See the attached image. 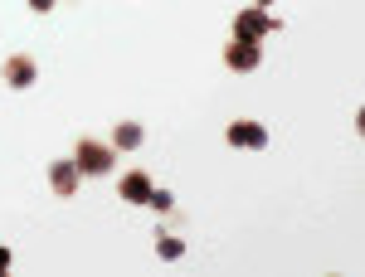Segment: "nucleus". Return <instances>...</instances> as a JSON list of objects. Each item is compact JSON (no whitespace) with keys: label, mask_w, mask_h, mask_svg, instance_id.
<instances>
[{"label":"nucleus","mask_w":365,"mask_h":277,"mask_svg":"<svg viewBox=\"0 0 365 277\" xmlns=\"http://www.w3.org/2000/svg\"><path fill=\"white\" fill-rule=\"evenodd\" d=\"M253 5H278V0H253Z\"/></svg>","instance_id":"nucleus-13"},{"label":"nucleus","mask_w":365,"mask_h":277,"mask_svg":"<svg viewBox=\"0 0 365 277\" xmlns=\"http://www.w3.org/2000/svg\"><path fill=\"white\" fill-rule=\"evenodd\" d=\"M5 83H10V88H29V83H39V63H34L29 54L5 58Z\"/></svg>","instance_id":"nucleus-6"},{"label":"nucleus","mask_w":365,"mask_h":277,"mask_svg":"<svg viewBox=\"0 0 365 277\" xmlns=\"http://www.w3.org/2000/svg\"><path fill=\"white\" fill-rule=\"evenodd\" d=\"M117 194H122L127 204H146V194H151V175H146V170H127L122 185H117Z\"/></svg>","instance_id":"nucleus-7"},{"label":"nucleus","mask_w":365,"mask_h":277,"mask_svg":"<svg viewBox=\"0 0 365 277\" xmlns=\"http://www.w3.org/2000/svg\"><path fill=\"white\" fill-rule=\"evenodd\" d=\"M225 141L229 146H244V151H263L268 146V127L263 122H229Z\"/></svg>","instance_id":"nucleus-4"},{"label":"nucleus","mask_w":365,"mask_h":277,"mask_svg":"<svg viewBox=\"0 0 365 277\" xmlns=\"http://www.w3.org/2000/svg\"><path fill=\"white\" fill-rule=\"evenodd\" d=\"M225 63L234 73H253L258 63H263V44H253V39H229L225 44Z\"/></svg>","instance_id":"nucleus-3"},{"label":"nucleus","mask_w":365,"mask_h":277,"mask_svg":"<svg viewBox=\"0 0 365 277\" xmlns=\"http://www.w3.org/2000/svg\"><path fill=\"white\" fill-rule=\"evenodd\" d=\"M5 268H10V249H0V273H5Z\"/></svg>","instance_id":"nucleus-12"},{"label":"nucleus","mask_w":365,"mask_h":277,"mask_svg":"<svg viewBox=\"0 0 365 277\" xmlns=\"http://www.w3.org/2000/svg\"><path fill=\"white\" fill-rule=\"evenodd\" d=\"M185 253V239H175V234H156V258L161 263H175Z\"/></svg>","instance_id":"nucleus-9"},{"label":"nucleus","mask_w":365,"mask_h":277,"mask_svg":"<svg viewBox=\"0 0 365 277\" xmlns=\"http://www.w3.org/2000/svg\"><path fill=\"white\" fill-rule=\"evenodd\" d=\"M54 5H58V0H29V10H34V15H49Z\"/></svg>","instance_id":"nucleus-11"},{"label":"nucleus","mask_w":365,"mask_h":277,"mask_svg":"<svg viewBox=\"0 0 365 277\" xmlns=\"http://www.w3.org/2000/svg\"><path fill=\"white\" fill-rule=\"evenodd\" d=\"M273 29H278V20H273L263 5H249V10L234 15V39H253V44H263Z\"/></svg>","instance_id":"nucleus-1"},{"label":"nucleus","mask_w":365,"mask_h":277,"mask_svg":"<svg viewBox=\"0 0 365 277\" xmlns=\"http://www.w3.org/2000/svg\"><path fill=\"white\" fill-rule=\"evenodd\" d=\"M141 137H146L141 122H117V127H113V151H137Z\"/></svg>","instance_id":"nucleus-8"},{"label":"nucleus","mask_w":365,"mask_h":277,"mask_svg":"<svg viewBox=\"0 0 365 277\" xmlns=\"http://www.w3.org/2000/svg\"><path fill=\"white\" fill-rule=\"evenodd\" d=\"M146 204H151L156 214H170V209H175V194H170V190H156V185H151V194H146Z\"/></svg>","instance_id":"nucleus-10"},{"label":"nucleus","mask_w":365,"mask_h":277,"mask_svg":"<svg viewBox=\"0 0 365 277\" xmlns=\"http://www.w3.org/2000/svg\"><path fill=\"white\" fill-rule=\"evenodd\" d=\"M73 161H78V170L83 175H108L113 170V161H117V151L108 146V141H78V151H73Z\"/></svg>","instance_id":"nucleus-2"},{"label":"nucleus","mask_w":365,"mask_h":277,"mask_svg":"<svg viewBox=\"0 0 365 277\" xmlns=\"http://www.w3.org/2000/svg\"><path fill=\"white\" fill-rule=\"evenodd\" d=\"M78 175H83L78 161H49V190L63 194V199H68V194H78Z\"/></svg>","instance_id":"nucleus-5"}]
</instances>
